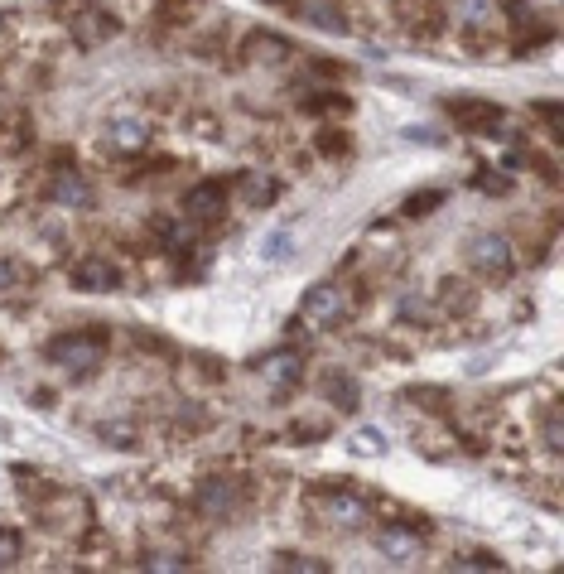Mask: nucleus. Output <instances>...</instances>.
Here are the masks:
<instances>
[{"instance_id":"obj_26","label":"nucleus","mask_w":564,"mask_h":574,"mask_svg":"<svg viewBox=\"0 0 564 574\" xmlns=\"http://www.w3.org/2000/svg\"><path fill=\"white\" fill-rule=\"evenodd\" d=\"M357 454H381V435L376 430H357Z\"/></svg>"},{"instance_id":"obj_22","label":"nucleus","mask_w":564,"mask_h":574,"mask_svg":"<svg viewBox=\"0 0 564 574\" xmlns=\"http://www.w3.org/2000/svg\"><path fill=\"white\" fill-rule=\"evenodd\" d=\"M20 285H25V266L10 261V256H0V295H10V290H20Z\"/></svg>"},{"instance_id":"obj_4","label":"nucleus","mask_w":564,"mask_h":574,"mask_svg":"<svg viewBox=\"0 0 564 574\" xmlns=\"http://www.w3.org/2000/svg\"><path fill=\"white\" fill-rule=\"evenodd\" d=\"M314 517L328 521V526H343V531H357V526L372 521V507L348 488H323L319 497H314Z\"/></svg>"},{"instance_id":"obj_23","label":"nucleus","mask_w":564,"mask_h":574,"mask_svg":"<svg viewBox=\"0 0 564 574\" xmlns=\"http://www.w3.org/2000/svg\"><path fill=\"white\" fill-rule=\"evenodd\" d=\"M545 444H550V449H564V415L560 410L545 415Z\"/></svg>"},{"instance_id":"obj_6","label":"nucleus","mask_w":564,"mask_h":574,"mask_svg":"<svg viewBox=\"0 0 564 574\" xmlns=\"http://www.w3.org/2000/svg\"><path fill=\"white\" fill-rule=\"evenodd\" d=\"M73 285L87 290V295H111L121 285V271L111 266L107 256H82L78 266H73Z\"/></svg>"},{"instance_id":"obj_1","label":"nucleus","mask_w":564,"mask_h":574,"mask_svg":"<svg viewBox=\"0 0 564 574\" xmlns=\"http://www.w3.org/2000/svg\"><path fill=\"white\" fill-rule=\"evenodd\" d=\"M54 367L73 372V377H92L107 357V333L102 328H78V333H58L54 343L44 348Z\"/></svg>"},{"instance_id":"obj_15","label":"nucleus","mask_w":564,"mask_h":574,"mask_svg":"<svg viewBox=\"0 0 564 574\" xmlns=\"http://www.w3.org/2000/svg\"><path fill=\"white\" fill-rule=\"evenodd\" d=\"M49 193H54L63 208H87V203H92V189H87V179H82V174H73V169H68V174H58L54 189H49Z\"/></svg>"},{"instance_id":"obj_3","label":"nucleus","mask_w":564,"mask_h":574,"mask_svg":"<svg viewBox=\"0 0 564 574\" xmlns=\"http://www.w3.org/2000/svg\"><path fill=\"white\" fill-rule=\"evenodd\" d=\"M468 266L483 275V280H507L516 271V251H511L507 237L478 232V237H468Z\"/></svg>"},{"instance_id":"obj_19","label":"nucleus","mask_w":564,"mask_h":574,"mask_svg":"<svg viewBox=\"0 0 564 574\" xmlns=\"http://www.w3.org/2000/svg\"><path fill=\"white\" fill-rule=\"evenodd\" d=\"M439 290H444V295H439L444 309H454V314H468V309H473V290H468L463 280H444Z\"/></svg>"},{"instance_id":"obj_14","label":"nucleus","mask_w":564,"mask_h":574,"mask_svg":"<svg viewBox=\"0 0 564 574\" xmlns=\"http://www.w3.org/2000/svg\"><path fill=\"white\" fill-rule=\"evenodd\" d=\"M73 34H78V44H97V39L116 34V20L107 10H82V20H73Z\"/></svg>"},{"instance_id":"obj_18","label":"nucleus","mask_w":564,"mask_h":574,"mask_svg":"<svg viewBox=\"0 0 564 574\" xmlns=\"http://www.w3.org/2000/svg\"><path fill=\"white\" fill-rule=\"evenodd\" d=\"M20 555H25V536L15 526H0V570H15Z\"/></svg>"},{"instance_id":"obj_17","label":"nucleus","mask_w":564,"mask_h":574,"mask_svg":"<svg viewBox=\"0 0 564 574\" xmlns=\"http://www.w3.org/2000/svg\"><path fill=\"white\" fill-rule=\"evenodd\" d=\"M246 54L261 58V63H280V58H290V44L275 39V34H251V39H246Z\"/></svg>"},{"instance_id":"obj_8","label":"nucleus","mask_w":564,"mask_h":574,"mask_svg":"<svg viewBox=\"0 0 564 574\" xmlns=\"http://www.w3.org/2000/svg\"><path fill=\"white\" fill-rule=\"evenodd\" d=\"M295 15L323 29V34H348V15H343L338 0H295Z\"/></svg>"},{"instance_id":"obj_21","label":"nucleus","mask_w":564,"mask_h":574,"mask_svg":"<svg viewBox=\"0 0 564 574\" xmlns=\"http://www.w3.org/2000/svg\"><path fill=\"white\" fill-rule=\"evenodd\" d=\"M439 203H444V193L425 189V193H415V198H405V213L410 218H430V208H439Z\"/></svg>"},{"instance_id":"obj_2","label":"nucleus","mask_w":564,"mask_h":574,"mask_svg":"<svg viewBox=\"0 0 564 574\" xmlns=\"http://www.w3.org/2000/svg\"><path fill=\"white\" fill-rule=\"evenodd\" d=\"M352 319V300L348 290L338 285V280H319L304 304H299V324L309 328V333H328V328H343Z\"/></svg>"},{"instance_id":"obj_25","label":"nucleus","mask_w":564,"mask_h":574,"mask_svg":"<svg viewBox=\"0 0 564 574\" xmlns=\"http://www.w3.org/2000/svg\"><path fill=\"white\" fill-rule=\"evenodd\" d=\"M140 565H145V570H184L188 560L184 555H150V560H140Z\"/></svg>"},{"instance_id":"obj_5","label":"nucleus","mask_w":564,"mask_h":574,"mask_svg":"<svg viewBox=\"0 0 564 574\" xmlns=\"http://www.w3.org/2000/svg\"><path fill=\"white\" fill-rule=\"evenodd\" d=\"M237 507H242V488H237L232 478H203V483H198V512H203V517L222 521V517H232Z\"/></svg>"},{"instance_id":"obj_7","label":"nucleus","mask_w":564,"mask_h":574,"mask_svg":"<svg viewBox=\"0 0 564 574\" xmlns=\"http://www.w3.org/2000/svg\"><path fill=\"white\" fill-rule=\"evenodd\" d=\"M256 372H261V382H266L270 391H290V386H299V372H304V367H299L295 348H275V353L261 357Z\"/></svg>"},{"instance_id":"obj_24","label":"nucleus","mask_w":564,"mask_h":574,"mask_svg":"<svg viewBox=\"0 0 564 574\" xmlns=\"http://www.w3.org/2000/svg\"><path fill=\"white\" fill-rule=\"evenodd\" d=\"M454 570H502V560L497 555H463Z\"/></svg>"},{"instance_id":"obj_20","label":"nucleus","mask_w":564,"mask_h":574,"mask_svg":"<svg viewBox=\"0 0 564 574\" xmlns=\"http://www.w3.org/2000/svg\"><path fill=\"white\" fill-rule=\"evenodd\" d=\"M275 570H299V574H328V560H314V555H280Z\"/></svg>"},{"instance_id":"obj_12","label":"nucleus","mask_w":564,"mask_h":574,"mask_svg":"<svg viewBox=\"0 0 564 574\" xmlns=\"http://www.w3.org/2000/svg\"><path fill=\"white\" fill-rule=\"evenodd\" d=\"M222 203H227V189L222 184H193V189L184 193V213L193 222H208L222 213Z\"/></svg>"},{"instance_id":"obj_9","label":"nucleus","mask_w":564,"mask_h":574,"mask_svg":"<svg viewBox=\"0 0 564 574\" xmlns=\"http://www.w3.org/2000/svg\"><path fill=\"white\" fill-rule=\"evenodd\" d=\"M420 546H425V541H420L410 526H381V531H376V550H381L386 560H396V565H410V560L420 555Z\"/></svg>"},{"instance_id":"obj_13","label":"nucleus","mask_w":564,"mask_h":574,"mask_svg":"<svg viewBox=\"0 0 564 574\" xmlns=\"http://www.w3.org/2000/svg\"><path fill=\"white\" fill-rule=\"evenodd\" d=\"M237 193H242L246 208H270V203L280 198V184H275L270 174H256V169H251V174L237 179Z\"/></svg>"},{"instance_id":"obj_16","label":"nucleus","mask_w":564,"mask_h":574,"mask_svg":"<svg viewBox=\"0 0 564 574\" xmlns=\"http://www.w3.org/2000/svg\"><path fill=\"white\" fill-rule=\"evenodd\" d=\"M323 396L338 410H357V401H362V391H357V382H352L348 372H328L323 377Z\"/></svg>"},{"instance_id":"obj_10","label":"nucleus","mask_w":564,"mask_h":574,"mask_svg":"<svg viewBox=\"0 0 564 574\" xmlns=\"http://www.w3.org/2000/svg\"><path fill=\"white\" fill-rule=\"evenodd\" d=\"M449 116H454L458 126H468V131H487V126L502 121V107H492L487 97H454V102H449Z\"/></svg>"},{"instance_id":"obj_11","label":"nucleus","mask_w":564,"mask_h":574,"mask_svg":"<svg viewBox=\"0 0 564 574\" xmlns=\"http://www.w3.org/2000/svg\"><path fill=\"white\" fill-rule=\"evenodd\" d=\"M145 140H150V126L135 121V116H116V121L107 126V145L111 150H121V155H140Z\"/></svg>"}]
</instances>
